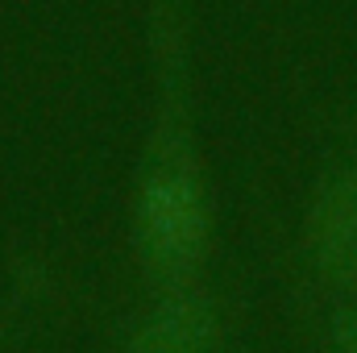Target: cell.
<instances>
[{
  "label": "cell",
  "instance_id": "6da1fadb",
  "mask_svg": "<svg viewBox=\"0 0 357 353\" xmlns=\"http://www.w3.org/2000/svg\"><path fill=\"white\" fill-rule=\"evenodd\" d=\"M162 117L142 167L137 204H133V241L137 258L154 283L187 287L195 266L204 262L212 212L208 187L199 175V158L183 121V80L187 63H162Z\"/></svg>",
  "mask_w": 357,
  "mask_h": 353
},
{
  "label": "cell",
  "instance_id": "7a4b0ae2",
  "mask_svg": "<svg viewBox=\"0 0 357 353\" xmlns=\"http://www.w3.org/2000/svg\"><path fill=\"white\" fill-rule=\"evenodd\" d=\"M307 246L328 283L357 291V171L337 175L316 195Z\"/></svg>",
  "mask_w": 357,
  "mask_h": 353
},
{
  "label": "cell",
  "instance_id": "3957f363",
  "mask_svg": "<svg viewBox=\"0 0 357 353\" xmlns=\"http://www.w3.org/2000/svg\"><path fill=\"white\" fill-rule=\"evenodd\" d=\"M220 320L208 295L191 287H171L146 324L129 337L125 353H216Z\"/></svg>",
  "mask_w": 357,
  "mask_h": 353
},
{
  "label": "cell",
  "instance_id": "277c9868",
  "mask_svg": "<svg viewBox=\"0 0 357 353\" xmlns=\"http://www.w3.org/2000/svg\"><path fill=\"white\" fill-rule=\"evenodd\" d=\"M333 345H337V353H357V308L337 312V320H333Z\"/></svg>",
  "mask_w": 357,
  "mask_h": 353
}]
</instances>
